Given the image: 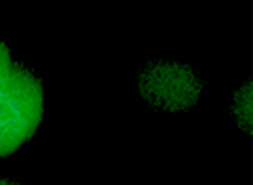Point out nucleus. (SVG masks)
Listing matches in <instances>:
<instances>
[{
  "instance_id": "nucleus-1",
  "label": "nucleus",
  "mask_w": 253,
  "mask_h": 185,
  "mask_svg": "<svg viewBox=\"0 0 253 185\" xmlns=\"http://www.w3.org/2000/svg\"><path fill=\"white\" fill-rule=\"evenodd\" d=\"M44 97L38 80L21 68L0 76V156L21 148L42 120Z\"/></svg>"
},
{
  "instance_id": "nucleus-2",
  "label": "nucleus",
  "mask_w": 253,
  "mask_h": 185,
  "mask_svg": "<svg viewBox=\"0 0 253 185\" xmlns=\"http://www.w3.org/2000/svg\"><path fill=\"white\" fill-rule=\"evenodd\" d=\"M141 93L161 110L181 111L199 97V80L190 70L173 63L156 66L141 76Z\"/></svg>"
},
{
  "instance_id": "nucleus-3",
  "label": "nucleus",
  "mask_w": 253,
  "mask_h": 185,
  "mask_svg": "<svg viewBox=\"0 0 253 185\" xmlns=\"http://www.w3.org/2000/svg\"><path fill=\"white\" fill-rule=\"evenodd\" d=\"M13 68V63H11V53H9V49L0 42V76L4 74V72H9Z\"/></svg>"
},
{
  "instance_id": "nucleus-4",
  "label": "nucleus",
  "mask_w": 253,
  "mask_h": 185,
  "mask_svg": "<svg viewBox=\"0 0 253 185\" xmlns=\"http://www.w3.org/2000/svg\"><path fill=\"white\" fill-rule=\"evenodd\" d=\"M0 185H15V183H11V181H4V179H0Z\"/></svg>"
}]
</instances>
